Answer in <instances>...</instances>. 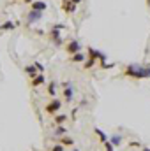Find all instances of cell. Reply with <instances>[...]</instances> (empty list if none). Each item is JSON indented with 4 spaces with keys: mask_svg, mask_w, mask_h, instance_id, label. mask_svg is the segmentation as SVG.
<instances>
[{
    "mask_svg": "<svg viewBox=\"0 0 150 151\" xmlns=\"http://www.w3.org/2000/svg\"><path fill=\"white\" fill-rule=\"evenodd\" d=\"M124 76L133 77V79L150 77V65H138V63H131V65H127V69L124 70Z\"/></svg>",
    "mask_w": 150,
    "mask_h": 151,
    "instance_id": "6da1fadb",
    "label": "cell"
},
{
    "mask_svg": "<svg viewBox=\"0 0 150 151\" xmlns=\"http://www.w3.org/2000/svg\"><path fill=\"white\" fill-rule=\"evenodd\" d=\"M66 51H67V55H71V56H73V55H76V53H79V51H81V44H79L76 39H74V40H69V42L66 44Z\"/></svg>",
    "mask_w": 150,
    "mask_h": 151,
    "instance_id": "7a4b0ae2",
    "label": "cell"
},
{
    "mask_svg": "<svg viewBox=\"0 0 150 151\" xmlns=\"http://www.w3.org/2000/svg\"><path fill=\"white\" fill-rule=\"evenodd\" d=\"M60 107H62V102L53 99V100L46 106V113H48V114H57L58 111H60Z\"/></svg>",
    "mask_w": 150,
    "mask_h": 151,
    "instance_id": "3957f363",
    "label": "cell"
},
{
    "mask_svg": "<svg viewBox=\"0 0 150 151\" xmlns=\"http://www.w3.org/2000/svg\"><path fill=\"white\" fill-rule=\"evenodd\" d=\"M60 28H62V25H57V27H55V28H53V30L50 32V39H51V40H53L55 44H58V46L62 44V37H60Z\"/></svg>",
    "mask_w": 150,
    "mask_h": 151,
    "instance_id": "277c9868",
    "label": "cell"
},
{
    "mask_svg": "<svg viewBox=\"0 0 150 151\" xmlns=\"http://www.w3.org/2000/svg\"><path fill=\"white\" fill-rule=\"evenodd\" d=\"M76 5L73 0H62V9H64V12H67V14H73L76 11Z\"/></svg>",
    "mask_w": 150,
    "mask_h": 151,
    "instance_id": "5b68a950",
    "label": "cell"
},
{
    "mask_svg": "<svg viewBox=\"0 0 150 151\" xmlns=\"http://www.w3.org/2000/svg\"><path fill=\"white\" fill-rule=\"evenodd\" d=\"M73 95H74V90H73V84L71 83H64V99L67 102L73 100Z\"/></svg>",
    "mask_w": 150,
    "mask_h": 151,
    "instance_id": "8992f818",
    "label": "cell"
},
{
    "mask_svg": "<svg viewBox=\"0 0 150 151\" xmlns=\"http://www.w3.org/2000/svg\"><path fill=\"white\" fill-rule=\"evenodd\" d=\"M41 18H42V12H41V11L30 9V12H28V16H27V23H37Z\"/></svg>",
    "mask_w": 150,
    "mask_h": 151,
    "instance_id": "52a82bcc",
    "label": "cell"
},
{
    "mask_svg": "<svg viewBox=\"0 0 150 151\" xmlns=\"http://www.w3.org/2000/svg\"><path fill=\"white\" fill-rule=\"evenodd\" d=\"M88 56H90V58H94V60H99V62H106L104 55H103V53H99V51H95L94 47H88Z\"/></svg>",
    "mask_w": 150,
    "mask_h": 151,
    "instance_id": "ba28073f",
    "label": "cell"
},
{
    "mask_svg": "<svg viewBox=\"0 0 150 151\" xmlns=\"http://www.w3.org/2000/svg\"><path fill=\"white\" fill-rule=\"evenodd\" d=\"M53 135H57V137H64V135H67V128H66L64 125H57L55 130H53Z\"/></svg>",
    "mask_w": 150,
    "mask_h": 151,
    "instance_id": "9c48e42d",
    "label": "cell"
},
{
    "mask_svg": "<svg viewBox=\"0 0 150 151\" xmlns=\"http://www.w3.org/2000/svg\"><path fill=\"white\" fill-rule=\"evenodd\" d=\"M46 7H48V4L42 2V0H34V2H32V9H34V11H41V12H42Z\"/></svg>",
    "mask_w": 150,
    "mask_h": 151,
    "instance_id": "30bf717a",
    "label": "cell"
},
{
    "mask_svg": "<svg viewBox=\"0 0 150 151\" xmlns=\"http://www.w3.org/2000/svg\"><path fill=\"white\" fill-rule=\"evenodd\" d=\"M44 81H46V79H44V76H42V74H37L36 77H32L30 84H32L34 88H37V86H41V84H44Z\"/></svg>",
    "mask_w": 150,
    "mask_h": 151,
    "instance_id": "8fae6325",
    "label": "cell"
},
{
    "mask_svg": "<svg viewBox=\"0 0 150 151\" xmlns=\"http://www.w3.org/2000/svg\"><path fill=\"white\" fill-rule=\"evenodd\" d=\"M108 141H110L113 146L117 148V146H120V144H122V135H120V134H111Z\"/></svg>",
    "mask_w": 150,
    "mask_h": 151,
    "instance_id": "7c38bea8",
    "label": "cell"
},
{
    "mask_svg": "<svg viewBox=\"0 0 150 151\" xmlns=\"http://www.w3.org/2000/svg\"><path fill=\"white\" fill-rule=\"evenodd\" d=\"M67 121V114H57L55 118H53V123L55 125H64Z\"/></svg>",
    "mask_w": 150,
    "mask_h": 151,
    "instance_id": "4fadbf2b",
    "label": "cell"
},
{
    "mask_svg": "<svg viewBox=\"0 0 150 151\" xmlns=\"http://www.w3.org/2000/svg\"><path fill=\"white\" fill-rule=\"evenodd\" d=\"M71 62H74V63H81V62H87V60H85V55L79 51V53H76V55L71 56Z\"/></svg>",
    "mask_w": 150,
    "mask_h": 151,
    "instance_id": "5bb4252c",
    "label": "cell"
},
{
    "mask_svg": "<svg viewBox=\"0 0 150 151\" xmlns=\"http://www.w3.org/2000/svg\"><path fill=\"white\" fill-rule=\"evenodd\" d=\"M94 132H95V135L99 137V141H101L103 144H104V142L108 141V135H106V134H104V132H103L101 128H94Z\"/></svg>",
    "mask_w": 150,
    "mask_h": 151,
    "instance_id": "9a60e30c",
    "label": "cell"
},
{
    "mask_svg": "<svg viewBox=\"0 0 150 151\" xmlns=\"http://www.w3.org/2000/svg\"><path fill=\"white\" fill-rule=\"evenodd\" d=\"M14 27H16V25H14L12 21H5V23L0 25V30H2V32H5V30H14Z\"/></svg>",
    "mask_w": 150,
    "mask_h": 151,
    "instance_id": "2e32d148",
    "label": "cell"
},
{
    "mask_svg": "<svg viewBox=\"0 0 150 151\" xmlns=\"http://www.w3.org/2000/svg\"><path fill=\"white\" fill-rule=\"evenodd\" d=\"M55 93H57V83H55V81H51V83L48 84V95H51V97H53Z\"/></svg>",
    "mask_w": 150,
    "mask_h": 151,
    "instance_id": "e0dca14e",
    "label": "cell"
},
{
    "mask_svg": "<svg viewBox=\"0 0 150 151\" xmlns=\"http://www.w3.org/2000/svg\"><path fill=\"white\" fill-rule=\"evenodd\" d=\"M60 144H62V146H73V144H74V141H73L71 137H67V135H64V137L60 139Z\"/></svg>",
    "mask_w": 150,
    "mask_h": 151,
    "instance_id": "ac0fdd59",
    "label": "cell"
},
{
    "mask_svg": "<svg viewBox=\"0 0 150 151\" xmlns=\"http://www.w3.org/2000/svg\"><path fill=\"white\" fill-rule=\"evenodd\" d=\"M25 70H27V72H28V74H30V77H36V70H37V67H36V65H28V67H25Z\"/></svg>",
    "mask_w": 150,
    "mask_h": 151,
    "instance_id": "d6986e66",
    "label": "cell"
},
{
    "mask_svg": "<svg viewBox=\"0 0 150 151\" xmlns=\"http://www.w3.org/2000/svg\"><path fill=\"white\" fill-rule=\"evenodd\" d=\"M94 65H95V60H94V58H88V60L83 63V67H85V69H90V67H94Z\"/></svg>",
    "mask_w": 150,
    "mask_h": 151,
    "instance_id": "ffe728a7",
    "label": "cell"
},
{
    "mask_svg": "<svg viewBox=\"0 0 150 151\" xmlns=\"http://www.w3.org/2000/svg\"><path fill=\"white\" fill-rule=\"evenodd\" d=\"M104 151H115V146H113L110 141H106V142H104Z\"/></svg>",
    "mask_w": 150,
    "mask_h": 151,
    "instance_id": "44dd1931",
    "label": "cell"
},
{
    "mask_svg": "<svg viewBox=\"0 0 150 151\" xmlns=\"http://www.w3.org/2000/svg\"><path fill=\"white\" fill-rule=\"evenodd\" d=\"M51 151H66V150H64V146H62V144H55V146L51 148Z\"/></svg>",
    "mask_w": 150,
    "mask_h": 151,
    "instance_id": "7402d4cb",
    "label": "cell"
},
{
    "mask_svg": "<svg viewBox=\"0 0 150 151\" xmlns=\"http://www.w3.org/2000/svg\"><path fill=\"white\" fill-rule=\"evenodd\" d=\"M36 67H37L39 74H41V72H42V70H44V67H42V65H41V63H39V62H36Z\"/></svg>",
    "mask_w": 150,
    "mask_h": 151,
    "instance_id": "603a6c76",
    "label": "cell"
},
{
    "mask_svg": "<svg viewBox=\"0 0 150 151\" xmlns=\"http://www.w3.org/2000/svg\"><path fill=\"white\" fill-rule=\"evenodd\" d=\"M129 146H131V148H141V144H140V142H131Z\"/></svg>",
    "mask_w": 150,
    "mask_h": 151,
    "instance_id": "cb8c5ba5",
    "label": "cell"
},
{
    "mask_svg": "<svg viewBox=\"0 0 150 151\" xmlns=\"http://www.w3.org/2000/svg\"><path fill=\"white\" fill-rule=\"evenodd\" d=\"M73 2H74L76 5H78V4H79V2H81V0H73Z\"/></svg>",
    "mask_w": 150,
    "mask_h": 151,
    "instance_id": "d4e9b609",
    "label": "cell"
},
{
    "mask_svg": "<svg viewBox=\"0 0 150 151\" xmlns=\"http://www.w3.org/2000/svg\"><path fill=\"white\" fill-rule=\"evenodd\" d=\"M143 151H150V148H143Z\"/></svg>",
    "mask_w": 150,
    "mask_h": 151,
    "instance_id": "484cf974",
    "label": "cell"
},
{
    "mask_svg": "<svg viewBox=\"0 0 150 151\" xmlns=\"http://www.w3.org/2000/svg\"><path fill=\"white\" fill-rule=\"evenodd\" d=\"M73 151H79V150H73Z\"/></svg>",
    "mask_w": 150,
    "mask_h": 151,
    "instance_id": "4316f807",
    "label": "cell"
}]
</instances>
